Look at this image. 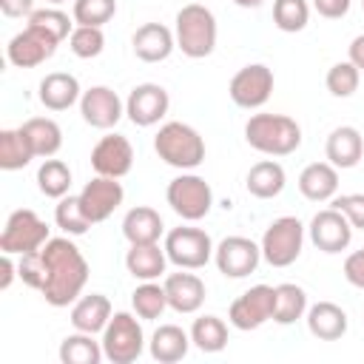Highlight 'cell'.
<instances>
[{"instance_id": "1", "label": "cell", "mask_w": 364, "mask_h": 364, "mask_svg": "<svg viewBox=\"0 0 364 364\" xmlns=\"http://www.w3.org/2000/svg\"><path fill=\"white\" fill-rule=\"evenodd\" d=\"M40 293L51 307H68L82 296L88 262L71 239H48L40 250Z\"/></svg>"}, {"instance_id": "2", "label": "cell", "mask_w": 364, "mask_h": 364, "mask_svg": "<svg viewBox=\"0 0 364 364\" xmlns=\"http://www.w3.org/2000/svg\"><path fill=\"white\" fill-rule=\"evenodd\" d=\"M245 142L264 156H290L301 145V128L287 114H253L245 122Z\"/></svg>"}, {"instance_id": "3", "label": "cell", "mask_w": 364, "mask_h": 364, "mask_svg": "<svg viewBox=\"0 0 364 364\" xmlns=\"http://www.w3.org/2000/svg\"><path fill=\"white\" fill-rule=\"evenodd\" d=\"M173 37H176V48L191 57V60H202L208 54H213L216 48V17L208 6L202 3H188L176 11L173 20Z\"/></svg>"}, {"instance_id": "4", "label": "cell", "mask_w": 364, "mask_h": 364, "mask_svg": "<svg viewBox=\"0 0 364 364\" xmlns=\"http://www.w3.org/2000/svg\"><path fill=\"white\" fill-rule=\"evenodd\" d=\"M154 151L156 156L179 171H193L205 162V139L199 136V131L188 122H165L156 136H154Z\"/></svg>"}, {"instance_id": "5", "label": "cell", "mask_w": 364, "mask_h": 364, "mask_svg": "<svg viewBox=\"0 0 364 364\" xmlns=\"http://www.w3.org/2000/svg\"><path fill=\"white\" fill-rule=\"evenodd\" d=\"M102 353L111 364H134L145 350V333L136 316L119 310L102 330Z\"/></svg>"}, {"instance_id": "6", "label": "cell", "mask_w": 364, "mask_h": 364, "mask_svg": "<svg viewBox=\"0 0 364 364\" xmlns=\"http://www.w3.org/2000/svg\"><path fill=\"white\" fill-rule=\"evenodd\" d=\"M262 259L270 267H290L304 247V225L296 216H279L267 225L262 242Z\"/></svg>"}, {"instance_id": "7", "label": "cell", "mask_w": 364, "mask_h": 364, "mask_svg": "<svg viewBox=\"0 0 364 364\" xmlns=\"http://www.w3.org/2000/svg\"><path fill=\"white\" fill-rule=\"evenodd\" d=\"M165 199H168L171 210L176 216H182L185 222H199L213 208V191L196 173H179L176 179H171L165 188Z\"/></svg>"}, {"instance_id": "8", "label": "cell", "mask_w": 364, "mask_h": 364, "mask_svg": "<svg viewBox=\"0 0 364 364\" xmlns=\"http://www.w3.org/2000/svg\"><path fill=\"white\" fill-rule=\"evenodd\" d=\"M213 250L216 247H213L210 236L202 228L182 225V228L168 230V236H165L168 262L176 264L179 270H199V267H205L213 259Z\"/></svg>"}, {"instance_id": "9", "label": "cell", "mask_w": 364, "mask_h": 364, "mask_svg": "<svg viewBox=\"0 0 364 364\" xmlns=\"http://www.w3.org/2000/svg\"><path fill=\"white\" fill-rule=\"evenodd\" d=\"M48 225L28 208L14 210L6 219V228L0 233V250L11 253V256H23V253H34L48 242Z\"/></svg>"}, {"instance_id": "10", "label": "cell", "mask_w": 364, "mask_h": 364, "mask_svg": "<svg viewBox=\"0 0 364 364\" xmlns=\"http://www.w3.org/2000/svg\"><path fill=\"white\" fill-rule=\"evenodd\" d=\"M276 310V287L270 284H253L242 296H236L228 307V321L236 330H259L273 318Z\"/></svg>"}, {"instance_id": "11", "label": "cell", "mask_w": 364, "mask_h": 364, "mask_svg": "<svg viewBox=\"0 0 364 364\" xmlns=\"http://www.w3.org/2000/svg\"><path fill=\"white\" fill-rule=\"evenodd\" d=\"M273 82H276L273 71L264 63H250V65H245L233 74V80L228 85V94H230L233 105L253 111V108H262L270 100Z\"/></svg>"}, {"instance_id": "12", "label": "cell", "mask_w": 364, "mask_h": 364, "mask_svg": "<svg viewBox=\"0 0 364 364\" xmlns=\"http://www.w3.org/2000/svg\"><path fill=\"white\" fill-rule=\"evenodd\" d=\"M213 262H216L222 276L245 279V276H250L259 267L262 247L253 239H247V236H225L216 245V250H213Z\"/></svg>"}, {"instance_id": "13", "label": "cell", "mask_w": 364, "mask_h": 364, "mask_svg": "<svg viewBox=\"0 0 364 364\" xmlns=\"http://www.w3.org/2000/svg\"><path fill=\"white\" fill-rule=\"evenodd\" d=\"M168 108H171V97L159 82H139L131 88L125 100V114L139 128L156 125L168 114Z\"/></svg>"}, {"instance_id": "14", "label": "cell", "mask_w": 364, "mask_h": 364, "mask_svg": "<svg viewBox=\"0 0 364 364\" xmlns=\"http://www.w3.org/2000/svg\"><path fill=\"white\" fill-rule=\"evenodd\" d=\"M77 196H80V205H82V213L88 216V222L100 225V222H105L122 205L125 191L111 176H94L91 182L82 185V191Z\"/></svg>"}, {"instance_id": "15", "label": "cell", "mask_w": 364, "mask_h": 364, "mask_svg": "<svg viewBox=\"0 0 364 364\" xmlns=\"http://www.w3.org/2000/svg\"><path fill=\"white\" fill-rule=\"evenodd\" d=\"M310 242L321 250V253H341L350 247L353 242V225L350 219L336 210V208H324L310 219Z\"/></svg>"}, {"instance_id": "16", "label": "cell", "mask_w": 364, "mask_h": 364, "mask_svg": "<svg viewBox=\"0 0 364 364\" xmlns=\"http://www.w3.org/2000/svg\"><path fill=\"white\" fill-rule=\"evenodd\" d=\"M80 114L91 128L108 131L114 128L122 114H125V102L119 100V94L108 85H91L88 91H82L80 97Z\"/></svg>"}, {"instance_id": "17", "label": "cell", "mask_w": 364, "mask_h": 364, "mask_svg": "<svg viewBox=\"0 0 364 364\" xmlns=\"http://www.w3.org/2000/svg\"><path fill=\"white\" fill-rule=\"evenodd\" d=\"M91 168L97 171V176L122 179L134 168V148H131L128 136H122V134L100 136V142L91 151Z\"/></svg>"}, {"instance_id": "18", "label": "cell", "mask_w": 364, "mask_h": 364, "mask_svg": "<svg viewBox=\"0 0 364 364\" xmlns=\"http://www.w3.org/2000/svg\"><path fill=\"white\" fill-rule=\"evenodd\" d=\"M60 43H54L48 34H43L40 28L34 26H26L20 34H14L6 46V57L14 68H34L40 63H46L54 51H57Z\"/></svg>"}, {"instance_id": "19", "label": "cell", "mask_w": 364, "mask_h": 364, "mask_svg": "<svg viewBox=\"0 0 364 364\" xmlns=\"http://www.w3.org/2000/svg\"><path fill=\"white\" fill-rule=\"evenodd\" d=\"M162 287L173 313L191 316L205 304V282L196 273H168Z\"/></svg>"}, {"instance_id": "20", "label": "cell", "mask_w": 364, "mask_h": 364, "mask_svg": "<svg viewBox=\"0 0 364 364\" xmlns=\"http://www.w3.org/2000/svg\"><path fill=\"white\" fill-rule=\"evenodd\" d=\"M131 46H134V54L142 60V63H162L171 57V51L176 48V37L168 26L162 23H142L134 37H131Z\"/></svg>"}, {"instance_id": "21", "label": "cell", "mask_w": 364, "mask_h": 364, "mask_svg": "<svg viewBox=\"0 0 364 364\" xmlns=\"http://www.w3.org/2000/svg\"><path fill=\"white\" fill-rule=\"evenodd\" d=\"M37 97L48 111H68L74 102H80L82 91L74 74L68 71H51L40 80L37 85Z\"/></svg>"}, {"instance_id": "22", "label": "cell", "mask_w": 364, "mask_h": 364, "mask_svg": "<svg viewBox=\"0 0 364 364\" xmlns=\"http://www.w3.org/2000/svg\"><path fill=\"white\" fill-rule=\"evenodd\" d=\"M324 154H327V162L347 171V168H355L361 154H364V139L358 134V128L353 125H338L330 131L327 136V145H324Z\"/></svg>"}, {"instance_id": "23", "label": "cell", "mask_w": 364, "mask_h": 364, "mask_svg": "<svg viewBox=\"0 0 364 364\" xmlns=\"http://www.w3.org/2000/svg\"><path fill=\"white\" fill-rule=\"evenodd\" d=\"M304 318H307L310 336H316L318 341H338L350 324L347 313L336 301H316L313 307H307Z\"/></svg>"}, {"instance_id": "24", "label": "cell", "mask_w": 364, "mask_h": 364, "mask_svg": "<svg viewBox=\"0 0 364 364\" xmlns=\"http://www.w3.org/2000/svg\"><path fill=\"white\" fill-rule=\"evenodd\" d=\"M299 191L310 202H330L338 193V168L330 162H310L299 173Z\"/></svg>"}, {"instance_id": "25", "label": "cell", "mask_w": 364, "mask_h": 364, "mask_svg": "<svg viewBox=\"0 0 364 364\" xmlns=\"http://www.w3.org/2000/svg\"><path fill=\"white\" fill-rule=\"evenodd\" d=\"M191 333H185L179 324H159L148 341V350H151V358L159 361V364H176L188 355L191 350Z\"/></svg>"}, {"instance_id": "26", "label": "cell", "mask_w": 364, "mask_h": 364, "mask_svg": "<svg viewBox=\"0 0 364 364\" xmlns=\"http://www.w3.org/2000/svg\"><path fill=\"white\" fill-rule=\"evenodd\" d=\"M165 233L162 216L159 210L148 208V205H136L125 213L122 219V236L128 239V245H148V242H159V236Z\"/></svg>"}, {"instance_id": "27", "label": "cell", "mask_w": 364, "mask_h": 364, "mask_svg": "<svg viewBox=\"0 0 364 364\" xmlns=\"http://www.w3.org/2000/svg\"><path fill=\"white\" fill-rule=\"evenodd\" d=\"M168 264V253L165 247H159V242H148V245H131L125 253V267L134 279L139 282H154L165 273Z\"/></svg>"}, {"instance_id": "28", "label": "cell", "mask_w": 364, "mask_h": 364, "mask_svg": "<svg viewBox=\"0 0 364 364\" xmlns=\"http://www.w3.org/2000/svg\"><path fill=\"white\" fill-rule=\"evenodd\" d=\"M111 316H114L111 301L102 293L80 296L71 307V324H74V330H82V333H102L105 324L111 321Z\"/></svg>"}, {"instance_id": "29", "label": "cell", "mask_w": 364, "mask_h": 364, "mask_svg": "<svg viewBox=\"0 0 364 364\" xmlns=\"http://www.w3.org/2000/svg\"><path fill=\"white\" fill-rule=\"evenodd\" d=\"M284 185H287V176L276 159H262V162L250 165V171L245 176V188L256 199H273L284 191Z\"/></svg>"}, {"instance_id": "30", "label": "cell", "mask_w": 364, "mask_h": 364, "mask_svg": "<svg viewBox=\"0 0 364 364\" xmlns=\"http://www.w3.org/2000/svg\"><path fill=\"white\" fill-rule=\"evenodd\" d=\"M20 131L26 134L34 156L48 159L63 148V128L51 117H31V119H26L20 125Z\"/></svg>"}, {"instance_id": "31", "label": "cell", "mask_w": 364, "mask_h": 364, "mask_svg": "<svg viewBox=\"0 0 364 364\" xmlns=\"http://www.w3.org/2000/svg\"><path fill=\"white\" fill-rule=\"evenodd\" d=\"M105 358L102 341H94V333H71L60 344V361L63 364H100Z\"/></svg>"}, {"instance_id": "32", "label": "cell", "mask_w": 364, "mask_h": 364, "mask_svg": "<svg viewBox=\"0 0 364 364\" xmlns=\"http://www.w3.org/2000/svg\"><path fill=\"white\" fill-rule=\"evenodd\" d=\"M307 313V293L304 287L293 284V282H284V284H276V310H273V321L287 327V324H296L299 318H304Z\"/></svg>"}, {"instance_id": "33", "label": "cell", "mask_w": 364, "mask_h": 364, "mask_svg": "<svg viewBox=\"0 0 364 364\" xmlns=\"http://www.w3.org/2000/svg\"><path fill=\"white\" fill-rule=\"evenodd\" d=\"M191 341L202 353H219L228 347V324L219 316H199L191 324Z\"/></svg>"}, {"instance_id": "34", "label": "cell", "mask_w": 364, "mask_h": 364, "mask_svg": "<svg viewBox=\"0 0 364 364\" xmlns=\"http://www.w3.org/2000/svg\"><path fill=\"white\" fill-rule=\"evenodd\" d=\"M34 159V151L20 128L0 131V168L3 171H20Z\"/></svg>"}, {"instance_id": "35", "label": "cell", "mask_w": 364, "mask_h": 364, "mask_svg": "<svg viewBox=\"0 0 364 364\" xmlns=\"http://www.w3.org/2000/svg\"><path fill=\"white\" fill-rule=\"evenodd\" d=\"M37 188L48 199H63L71 188V168L63 159H43V165L37 168Z\"/></svg>"}, {"instance_id": "36", "label": "cell", "mask_w": 364, "mask_h": 364, "mask_svg": "<svg viewBox=\"0 0 364 364\" xmlns=\"http://www.w3.org/2000/svg\"><path fill=\"white\" fill-rule=\"evenodd\" d=\"M131 307L139 318L145 321H154L165 313L168 307V296H165V287H159L156 282H142L134 293H131Z\"/></svg>"}, {"instance_id": "37", "label": "cell", "mask_w": 364, "mask_h": 364, "mask_svg": "<svg viewBox=\"0 0 364 364\" xmlns=\"http://www.w3.org/2000/svg\"><path fill=\"white\" fill-rule=\"evenodd\" d=\"M54 222H57V228H60L63 233H68V236H82V233H88V228H91L88 216L82 213L80 196H71V193H65L63 199H57Z\"/></svg>"}, {"instance_id": "38", "label": "cell", "mask_w": 364, "mask_h": 364, "mask_svg": "<svg viewBox=\"0 0 364 364\" xmlns=\"http://www.w3.org/2000/svg\"><path fill=\"white\" fill-rule=\"evenodd\" d=\"M310 6L307 0H273V23L284 34H296L307 26Z\"/></svg>"}, {"instance_id": "39", "label": "cell", "mask_w": 364, "mask_h": 364, "mask_svg": "<svg viewBox=\"0 0 364 364\" xmlns=\"http://www.w3.org/2000/svg\"><path fill=\"white\" fill-rule=\"evenodd\" d=\"M28 26L40 28V31L48 34L54 43H63V40L71 37V31H74V23H71L68 14L60 11V9H37V11H31V14H28Z\"/></svg>"}, {"instance_id": "40", "label": "cell", "mask_w": 364, "mask_h": 364, "mask_svg": "<svg viewBox=\"0 0 364 364\" xmlns=\"http://www.w3.org/2000/svg\"><path fill=\"white\" fill-rule=\"evenodd\" d=\"M68 48L80 60L100 57L102 48H105V34H102L100 26H74V31L68 37Z\"/></svg>"}, {"instance_id": "41", "label": "cell", "mask_w": 364, "mask_h": 364, "mask_svg": "<svg viewBox=\"0 0 364 364\" xmlns=\"http://www.w3.org/2000/svg\"><path fill=\"white\" fill-rule=\"evenodd\" d=\"M324 82H327V91H330L333 97H341V100H344V97H353V94L358 91L361 71H358L350 60H341V63L330 65V71H327Z\"/></svg>"}, {"instance_id": "42", "label": "cell", "mask_w": 364, "mask_h": 364, "mask_svg": "<svg viewBox=\"0 0 364 364\" xmlns=\"http://www.w3.org/2000/svg\"><path fill=\"white\" fill-rule=\"evenodd\" d=\"M74 23L77 26H105L117 14V0H74Z\"/></svg>"}, {"instance_id": "43", "label": "cell", "mask_w": 364, "mask_h": 364, "mask_svg": "<svg viewBox=\"0 0 364 364\" xmlns=\"http://www.w3.org/2000/svg\"><path fill=\"white\" fill-rule=\"evenodd\" d=\"M330 208L341 210L350 219L353 230H364V193H336L330 199Z\"/></svg>"}, {"instance_id": "44", "label": "cell", "mask_w": 364, "mask_h": 364, "mask_svg": "<svg viewBox=\"0 0 364 364\" xmlns=\"http://www.w3.org/2000/svg\"><path fill=\"white\" fill-rule=\"evenodd\" d=\"M344 279H347L353 287L364 290V247H361V250H353V253L344 259Z\"/></svg>"}, {"instance_id": "45", "label": "cell", "mask_w": 364, "mask_h": 364, "mask_svg": "<svg viewBox=\"0 0 364 364\" xmlns=\"http://www.w3.org/2000/svg\"><path fill=\"white\" fill-rule=\"evenodd\" d=\"M313 9L327 20H341L350 11V0H313Z\"/></svg>"}, {"instance_id": "46", "label": "cell", "mask_w": 364, "mask_h": 364, "mask_svg": "<svg viewBox=\"0 0 364 364\" xmlns=\"http://www.w3.org/2000/svg\"><path fill=\"white\" fill-rule=\"evenodd\" d=\"M0 11L6 17H28L34 11V0H0Z\"/></svg>"}, {"instance_id": "47", "label": "cell", "mask_w": 364, "mask_h": 364, "mask_svg": "<svg viewBox=\"0 0 364 364\" xmlns=\"http://www.w3.org/2000/svg\"><path fill=\"white\" fill-rule=\"evenodd\" d=\"M347 60H350L358 71H364V34L353 37V43L347 46Z\"/></svg>"}, {"instance_id": "48", "label": "cell", "mask_w": 364, "mask_h": 364, "mask_svg": "<svg viewBox=\"0 0 364 364\" xmlns=\"http://www.w3.org/2000/svg\"><path fill=\"white\" fill-rule=\"evenodd\" d=\"M14 273H17V264H14L11 253H3V279H0V290H9V287H11Z\"/></svg>"}, {"instance_id": "49", "label": "cell", "mask_w": 364, "mask_h": 364, "mask_svg": "<svg viewBox=\"0 0 364 364\" xmlns=\"http://www.w3.org/2000/svg\"><path fill=\"white\" fill-rule=\"evenodd\" d=\"M236 6H242V9H259L264 0H233Z\"/></svg>"}, {"instance_id": "50", "label": "cell", "mask_w": 364, "mask_h": 364, "mask_svg": "<svg viewBox=\"0 0 364 364\" xmlns=\"http://www.w3.org/2000/svg\"><path fill=\"white\" fill-rule=\"evenodd\" d=\"M46 3H54L57 6V3H65V0H46Z\"/></svg>"}, {"instance_id": "51", "label": "cell", "mask_w": 364, "mask_h": 364, "mask_svg": "<svg viewBox=\"0 0 364 364\" xmlns=\"http://www.w3.org/2000/svg\"><path fill=\"white\" fill-rule=\"evenodd\" d=\"M361 6H364V0H361Z\"/></svg>"}]
</instances>
